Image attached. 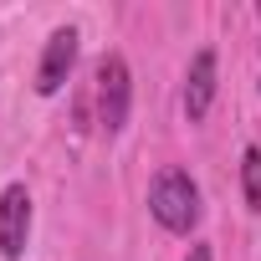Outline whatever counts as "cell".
<instances>
[{"mask_svg": "<svg viewBox=\"0 0 261 261\" xmlns=\"http://www.w3.org/2000/svg\"><path fill=\"white\" fill-rule=\"evenodd\" d=\"M128 102H134V77H128V62H123L118 51H108V57L97 62V123H102V134H123Z\"/></svg>", "mask_w": 261, "mask_h": 261, "instance_id": "2", "label": "cell"}, {"mask_svg": "<svg viewBox=\"0 0 261 261\" xmlns=\"http://www.w3.org/2000/svg\"><path fill=\"white\" fill-rule=\"evenodd\" d=\"M241 190H246V210H261V149L256 144L241 154Z\"/></svg>", "mask_w": 261, "mask_h": 261, "instance_id": "6", "label": "cell"}, {"mask_svg": "<svg viewBox=\"0 0 261 261\" xmlns=\"http://www.w3.org/2000/svg\"><path fill=\"white\" fill-rule=\"evenodd\" d=\"M26 236H31V195H26V185H6L0 190V256L21 261Z\"/></svg>", "mask_w": 261, "mask_h": 261, "instance_id": "3", "label": "cell"}, {"mask_svg": "<svg viewBox=\"0 0 261 261\" xmlns=\"http://www.w3.org/2000/svg\"><path fill=\"white\" fill-rule=\"evenodd\" d=\"M149 215L174 230V236H190L195 220H200V190L185 169H159V179L149 185Z\"/></svg>", "mask_w": 261, "mask_h": 261, "instance_id": "1", "label": "cell"}, {"mask_svg": "<svg viewBox=\"0 0 261 261\" xmlns=\"http://www.w3.org/2000/svg\"><path fill=\"white\" fill-rule=\"evenodd\" d=\"M72 67H77V31L62 26V31L46 36V51H41V67H36V92L41 97H57L67 87Z\"/></svg>", "mask_w": 261, "mask_h": 261, "instance_id": "4", "label": "cell"}, {"mask_svg": "<svg viewBox=\"0 0 261 261\" xmlns=\"http://www.w3.org/2000/svg\"><path fill=\"white\" fill-rule=\"evenodd\" d=\"M185 261H210V246H190V256Z\"/></svg>", "mask_w": 261, "mask_h": 261, "instance_id": "7", "label": "cell"}, {"mask_svg": "<svg viewBox=\"0 0 261 261\" xmlns=\"http://www.w3.org/2000/svg\"><path fill=\"white\" fill-rule=\"evenodd\" d=\"M210 102H215V51L200 46L190 57V72H185V118L200 123L210 113Z\"/></svg>", "mask_w": 261, "mask_h": 261, "instance_id": "5", "label": "cell"}]
</instances>
